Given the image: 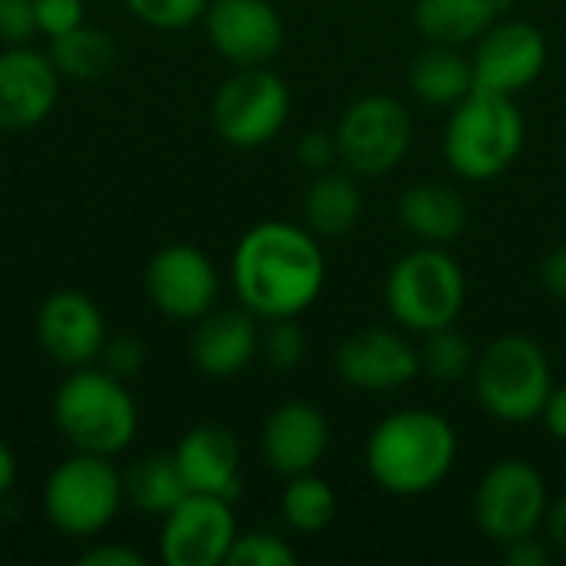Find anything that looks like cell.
<instances>
[{
	"mask_svg": "<svg viewBox=\"0 0 566 566\" xmlns=\"http://www.w3.org/2000/svg\"><path fill=\"white\" fill-rule=\"evenodd\" d=\"M232 285L255 318H298L325 289V252L308 226L259 222L235 245Z\"/></svg>",
	"mask_w": 566,
	"mask_h": 566,
	"instance_id": "1",
	"label": "cell"
},
{
	"mask_svg": "<svg viewBox=\"0 0 566 566\" xmlns=\"http://www.w3.org/2000/svg\"><path fill=\"white\" fill-rule=\"evenodd\" d=\"M458 434L448 418L428 408H405L375 424L365 444L371 481L395 497H421L434 491L454 468Z\"/></svg>",
	"mask_w": 566,
	"mask_h": 566,
	"instance_id": "2",
	"label": "cell"
},
{
	"mask_svg": "<svg viewBox=\"0 0 566 566\" xmlns=\"http://www.w3.org/2000/svg\"><path fill=\"white\" fill-rule=\"evenodd\" d=\"M524 116L514 96L471 90L451 106L444 126V159L468 182H488L504 176L524 149Z\"/></svg>",
	"mask_w": 566,
	"mask_h": 566,
	"instance_id": "3",
	"label": "cell"
},
{
	"mask_svg": "<svg viewBox=\"0 0 566 566\" xmlns=\"http://www.w3.org/2000/svg\"><path fill=\"white\" fill-rule=\"evenodd\" d=\"M53 418L63 438L86 454L113 458L136 438V401L109 371L76 368L53 398Z\"/></svg>",
	"mask_w": 566,
	"mask_h": 566,
	"instance_id": "4",
	"label": "cell"
},
{
	"mask_svg": "<svg viewBox=\"0 0 566 566\" xmlns=\"http://www.w3.org/2000/svg\"><path fill=\"white\" fill-rule=\"evenodd\" d=\"M554 391L547 352L527 335L494 338L474 361V395L481 408L504 424L541 418Z\"/></svg>",
	"mask_w": 566,
	"mask_h": 566,
	"instance_id": "5",
	"label": "cell"
},
{
	"mask_svg": "<svg viewBox=\"0 0 566 566\" xmlns=\"http://www.w3.org/2000/svg\"><path fill=\"white\" fill-rule=\"evenodd\" d=\"M468 282L461 265L438 245L411 249L401 255L385 282L391 318L418 335L448 328L464 312Z\"/></svg>",
	"mask_w": 566,
	"mask_h": 566,
	"instance_id": "6",
	"label": "cell"
},
{
	"mask_svg": "<svg viewBox=\"0 0 566 566\" xmlns=\"http://www.w3.org/2000/svg\"><path fill=\"white\" fill-rule=\"evenodd\" d=\"M123 497V478L109 458L76 451L46 478L43 511L56 531L70 537H93L113 524Z\"/></svg>",
	"mask_w": 566,
	"mask_h": 566,
	"instance_id": "7",
	"label": "cell"
},
{
	"mask_svg": "<svg viewBox=\"0 0 566 566\" xmlns=\"http://www.w3.org/2000/svg\"><path fill=\"white\" fill-rule=\"evenodd\" d=\"M292 113V93L285 80L265 66H239L216 99H212V123L216 133L235 149H259L272 143Z\"/></svg>",
	"mask_w": 566,
	"mask_h": 566,
	"instance_id": "8",
	"label": "cell"
},
{
	"mask_svg": "<svg viewBox=\"0 0 566 566\" xmlns=\"http://www.w3.org/2000/svg\"><path fill=\"white\" fill-rule=\"evenodd\" d=\"M411 136V116L395 96H361L338 119V163L358 179L385 176L408 156Z\"/></svg>",
	"mask_w": 566,
	"mask_h": 566,
	"instance_id": "9",
	"label": "cell"
},
{
	"mask_svg": "<svg viewBox=\"0 0 566 566\" xmlns=\"http://www.w3.org/2000/svg\"><path fill=\"white\" fill-rule=\"evenodd\" d=\"M547 481L544 474L521 458L497 461L478 484L474 494V521L481 534L497 541L501 547L537 534L547 521Z\"/></svg>",
	"mask_w": 566,
	"mask_h": 566,
	"instance_id": "10",
	"label": "cell"
},
{
	"mask_svg": "<svg viewBox=\"0 0 566 566\" xmlns=\"http://www.w3.org/2000/svg\"><path fill=\"white\" fill-rule=\"evenodd\" d=\"M163 560L169 566L226 564L239 531L232 501L212 494H189L163 517Z\"/></svg>",
	"mask_w": 566,
	"mask_h": 566,
	"instance_id": "11",
	"label": "cell"
},
{
	"mask_svg": "<svg viewBox=\"0 0 566 566\" xmlns=\"http://www.w3.org/2000/svg\"><path fill=\"white\" fill-rule=\"evenodd\" d=\"M335 371L355 391L388 395L421 375V358H418V348L401 332L371 325V328L348 335L338 345Z\"/></svg>",
	"mask_w": 566,
	"mask_h": 566,
	"instance_id": "12",
	"label": "cell"
},
{
	"mask_svg": "<svg viewBox=\"0 0 566 566\" xmlns=\"http://www.w3.org/2000/svg\"><path fill=\"white\" fill-rule=\"evenodd\" d=\"M474 86L514 96L531 86L547 66V40L527 20H507L488 27L474 40Z\"/></svg>",
	"mask_w": 566,
	"mask_h": 566,
	"instance_id": "13",
	"label": "cell"
},
{
	"mask_svg": "<svg viewBox=\"0 0 566 566\" xmlns=\"http://www.w3.org/2000/svg\"><path fill=\"white\" fill-rule=\"evenodd\" d=\"M202 20L216 53L235 66H265L285 40L282 17L269 0H209Z\"/></svg>",
	"mask_w": 566,
	"mask_h": 566,
	"instance_id": "14",
	"label": "cell"
},
{
	"mask_svg": "<svg viewBox=\"0 0 566 566\" xmlns=\"http://www.w3.org/2000/svg\"><path fill=\"white\" fill-rule=\"evenodd\" d=\"M216 292V265L196 245H166L146 269V295L169 318H202L206 312H212Z\"/></svg>",
	"mask_w": 566,
	"mask_h": 566,
	"instance_id": "15",
	"label": "cell"
},
{
	"mask_svg": "<svg viewBox=\"0 0 566 566\" xmlns=\"http://www.w3.org/2000/svg\"><path fill=\"white\" fill-rule=\"evenodd\" d=\"M36 338L43 352L66 365V368H86L103 355L106 345V325L93 298L83 292L63 289L53 292L36 315Z\"/></svg>",
	"mask_w": 566,
	"mask_h": 566,
	"instance_id": "16",
	"label": "cell"
},
{
	"mask_svg": "<svg viewBox=\"0 0 566 566\" xmlns=\"http://www.w3.org/2000/svg\"><path fill=\"white\" fill-rule=\"evenodd\" d=\"M328 441H332L328 418L312 401H285V405H279L269 415L265 428H262L265 464L282 478L315 471L318 461L328 451Z\"/></svg>",
	"mask_w": 566,
	"mask_h": 566,
	"instance_id": "17",
	"label": "cell"
},
{
	"mask_svg": "<svg viewBox=\"0 0 566 566\" xmlns=\"http://www.w3.org/2000/svg\"><path fill=\"white\" fill-rule=\"evenodd\" d=\"M60 93V73L50 56L23 46L0 53V126L27 129L50 116Z\"/></svg>",
	"mask_w": 566,
	"mask_h": 566,
	"instance_id": "18",
	"label": "cell"
},
{
	"mask_svg": "<svg viewBox=\"0 0 566 566\" xmlns=\"http://www.w3.org/2000/svg\"><path fill=\"white\" fill-rule=\"evenodd\" d=\"M176 464H179L192 494H212L222 501L239 497L242 451H239V441L229 428H222V424L192 428L176 448Z\"/></svg>",
	"mask_w": 566,
	"mask_h": 566,
	"instance_id": "19",
	"label": "cell"
},
{
	"mask_svg": "<svg viewBox=\"0 0 566 566\" xmlns=\"http://www.w3.org/2000/svg\"><path fill=\"white\" fill-rule=\"evenodd\" d=\"M259 355V325L249 308L206 312L192 335V361L202 375H239Z\"/></svg>",
	"mask_w": 566,
	"mask_h": 566,
	"instance_id": "20",
	"label": "cell"
},
{
	"mask_svg": "<svg viewBox=\"0 0 566 566\" xmlns=\"http://www.w3.org/2000/svg\"><path fill=\"white\" fill-rule=\"evenodd\" d=\"M398 222L424 245H448L468 229V202L454 186L418 182L401 192Z\"/></svg>",
	"mask_w": 566,
	"mask_h": 566,
	"instance_id": "21",
	"label": "cell"
},
{
	"mask_svg": "<svg viewBox=\"0 0 566 566\" xmlns=\"http://www.w3.org/2000/svg\"><path fill=\"white\" fill-rule=\"evenodd\" d=\"M361 189H358V176H352L348 169H325L315 176V182L305 189V226L322 235V239H342L348 235L358 219H361Z\"/></svg>",
	"mask_w": 566,
	"mask_h": 566,
	"instance_id": "22",
	"label": "cell"
},
{
	"mask_svg": "<svg viewBox=\"0 0 566 566\" xmlns=\"http://www.w3.org/2000/svg\"><path fill=\"white\" fill-rule=\"evenodd\" d=\"M504 0H418L415 27L428 43L464 46L497 23Z\"/></svg>",
	"mask_w": 566,
	"mask_h": 566,
	"instance_id": "23",
	"label": "cell"
},
{
	"mask_svg": "<svg viewBox=\"0 0 566 566\" xmlns=\"http://www.w3.org/2000/svg\"><path fill=\"white\" fill-rule=\"evenodd\" d=\"M408 86L428 106H454L474 90V66L461 53V46L431 43L424 53L415 56L408 70Z\"/></svg>",
	"mask_w": 566,
	"mask_h": 566,
	"instance_id": "24",
	"label": "cell"
},
{
	"mask_svg": "<svg viewBox=\"0 0 566 566\" xmlns=\"http://www.w3.org/2000/svg\"><path fill=\"white\" fill-rule=\"evenodd\" d=\"M123 494L143 514L166 517L182 497H189V484L176 464V454H153L136 461L123 478Z\"/></svg>",
	"mask_w": 566,
	"mask_h": 566,
	"instance_id": "25",
	"label": "cell"
},
{
	"mask_svg": "<svg viewBox=\"0 0 566 566\" xmlns=\"http://www.w3.org/2000/svg\"><path fill=\"white\" fill-rule=\"evenodd\" d=\"M50 60H53L56 73H63L70 80H96L116 63V46H113L109 33L80 23L50 40Z\"/></svg>",
	"mask_w": 566,
	"mask_h": 566,
	"instance_id": "26",
	"label": "cell"
},
{
	"mask_svg": "<svg viewBox=\"0 0 566 566\" xmlns=\"http://www.w3.org/2000/svg\"><path fill=\"white\" fill-rule=\"evenodd\" d=\"M335 511H338L335 491L322 478H315L312 471L289 478V488L282 494V517L292 531L318 534L335 521Z\"/></svg>",
	"mask_w": 566,
	"mask_h": 566,
	"instance_id": "27",
	"label": "cell"
},
{
	"mask_svg": "<svg viewBox=\"0 0 566 566\" xmlns=\"http://www.w3.org/2000/svg\"><path fill=\"white\" fill-rule=\"evenodd\" d=\"M418 358H421V371L431 381L458 385L464 375H474L478 352L471 348V342L461 332H454V325H448V328H438V332L424 335V345L418 348Z\"/></svg>",
	"mask_w": 566,
	"mask_h": 566,
	"instance_id": "28",
	"label": "cell"
},
{
	"mask_svg": "<svg viewBox=\"0 0 566 566\" xmlns=\"http://www.w3.org/2000/svg\"><path fill=\"white\" fill-rule=\"evenodd\" d=\"M259 352L272 368L292 371V368H298L305 361L308 338H305V332L298 328L295 318H272L269 328L259 335Z\"/></svg>",
	"mask_w": 566,
	"mask_h": 566,
	"instance_id": "29",
	"label": "cell"
},
{
	"mask_svg": "<svg viewBox=\"0 0 566 566\" xmlns=\"http://www.w3.org/2000/svg\"><path fill=\"white\" fill-rule=\"evenodd\" d=\"M295 551L269 531H252V534H239L226 564L229 566H295Z\"/></svg>",
	"mask_w": 566,
	"mask_h": 566,
	"instance_id": "30",
	"label": "cell"
},
{
	"mask_svg": "<svg viewBox=\"0 0 566 566\" xmlns=\"http://www.w3.org/2000/svg\"><path fill=\"white\" fill-rule=\"evenodd\" d=\"M126 7L149 27L182 30L206 17L209 0H126Z\"/></svg>",
	"mask_w": 566,
	"mask_h": 566,
	"instance_id": "31",
	"label": "cell"
},
{
	"mask_svg": "<svg viewBox=\"0 0 566 566\" xmlns=\"http://www.w3.org/2000/svg\"><path fill=\"white\" fill-rule=\"evenodd\" d=\"M40 33L33 0H0V40L7 46H23Z\"/></svg>",
	"mask_w": 566,
	"mask_h": 566,
	"instance_id": "32",
	"label": "cell"
},
{
	"mask_svg": "<svg viewBox=\"0 0 566 566\" xmlns=\"http://www.w3.org/2000/svg\"><path fill=\"white\" fill-rule=\"evenodd\" d=\"M36 27L50 40L83 23V0H33Z\"/></svg>",
	"mask_w": 566,
	"mask_h": 566,
	"instance_id": "33",
	"label": "cell"
},
{
	"mask_svg": "<svg viewBox=\"0 0 566 566\" xmlns=\"http://www.w3.org/2000/svg\"><path fill=\"white\" fill-rule=\"evenodd\" d=\"M295 156L305 169L312 172H325L338 163V139L335 133H325V129H312L298 139L295 146Z\"/></svg>",
	"mask_w": 566,
	"mask_h": 566,
	"instance_id": "34",
	"label": "cell"
},
{
	"mask_svg": "<svg viewBox=\"0 0 566 566\" xmlns=\"http://www.w3.org/2000/svg\"><path fill=\"white\" fill-rule=\"evenodd\" d=\"M103 361H106V371L109 375H116V378H133L139 368H143V361H146V348L136 342V338H113V342H106L103 345Z\"/></svg>",
	"mask_w": 566,
	"mask_h": 566,
	"instance_id": "35",
	"label": "cell"
},
{
	"mask_svg": "<svg viewBox=\"0 0 566 566\" xmlns=\"http://www.w3.org/2000/svg\"><path fill=\"white\" fill-rule=\"evenodd\" d=\"M504 560L511 566H551L554 551H551V544H541L537 534H527L521 541L504 544Z\"/></svg>",
	"mask_w": 566,
	"mask_h": 566,
	"instance_id": "36",
	"label": "cell"
},
{
	"mask_svg": "<svg viewBox=\"0 0 566 566\" xmlns=\"http://www.w3.org/2000/svg\"><path fill=\"white\" fill-rule=\"evenodd\" d=\"M143 554L119 547V544H106V547H93L80 557V566H143Z\"/></svg>",
	"mask_w": 566,
	"mask_h": 566,
	"instance_id": "37",
	"label": "cell"
},
{
	"mask_svg": "<svg viewBox=\"0 0 566 566\" xmlns=\"http://www.w3.org/2000/svg\"><path fill=\"white\" fill-rule=\"evenodd\" d=\"M541 285L554 295L566 302V245H557L544 262H541Z\"/></svg>",
	"mask_w": 566,
	"mask_h": 566,
	"instance_id": "38",
	"label": "cell"
},
{
	"mask_svg": "<svg viewBox=\"0 0 566 566\" xmlns=\"http://www.w3.org/2000/svg\"><path fill=\"white\" fill-rule=\"evenodd\" d=\"M541 418H544V424H547L551 438H557V441H564L566 444V385L564 388H554V391H551V398H547V405H544Z\"/></svg>",
	"mask_w": 566,
	"mask_h": 566,
	"instance_id": "39",
	"label": "cell"
},
{
	"mask_svg": "<svg viewBox=\"0 0 566 566\" xmlns=\"http://www.w3.org/2000/svg\"><path fill=\"white\" fill-rule=\"evenodd\" d=\"M544 527H547V544H551V551L566 560V497H560V501L547 511Z\"/></svg>",
	"mask_w": 566,
	"mask_h": 566,
	"instance_id": "40",
	"label": "cell"
},
{
	"mask_svg": "<svg viewBox=\"0 0 566 566\" xmlns=\"http://www.w3.org/2000/svg\"><path fill=\"white\" fill-rule=\"evenodd\" d=\"M13 478H17V461H13L10 448L0 441V497L13 488Z\"/></svg>",
	"mask_w": 566,
	"mask_h": 566,
	"instance_id": "41",
	"label": "cell"
}]
</instances>
